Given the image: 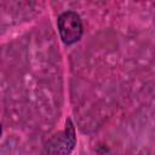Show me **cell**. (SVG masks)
Wrapping results in <instances>:
<instances>
[{
    "label": "cell",
    "instance_id": "1",
    "mask_svg": "<svg viewBox=\"0 0 155 155\" xmlns=\"http://www.w3.org/2000/svg\"><path fill=\"white\" fill-rule=\"evenodd\" d=\"M76 143L75 130L71 120H67L65 128L54 134L44 147L42 155H69Z\"/></svg>",
    "mask_w": 155,
    "mask_h": 155
},
{
    "label": "cell",
    "instance_id": "2",
    "mask_svg": "<svg viewBox=\"0 0 155 155\" xmlns=\"http://www.w3.org/2000/svg\"><path fill=\"white\" fill-rule=\"evenodd\" d=\"M57 27L62 41L65 45L78 42L82 36V22L75 11H65L58 16Z\"/></svg>",
    "mask_w": 155,
    "mask_h": 155
}]
</instances>
